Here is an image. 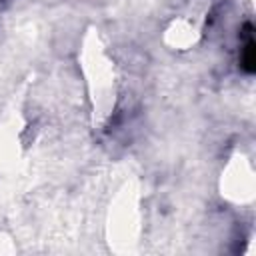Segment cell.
Segmentation results:
<instances>
[{"mask_svg": "<svg viewBox=\"0 0 256 256\" xmlns=\"http://www.w3.org/2000/svg\"><path fill=\"white\" fill-rule=\"evenodd\" d=\"M242 48H240V68L246 74H252L256 70V48H254V36H252V24L246 22L242 28Z\"/></svg>", "mask_w": 256, "mask_h": 256, "instance_id": "cell-1", "label": "cell"}]
</instances>
